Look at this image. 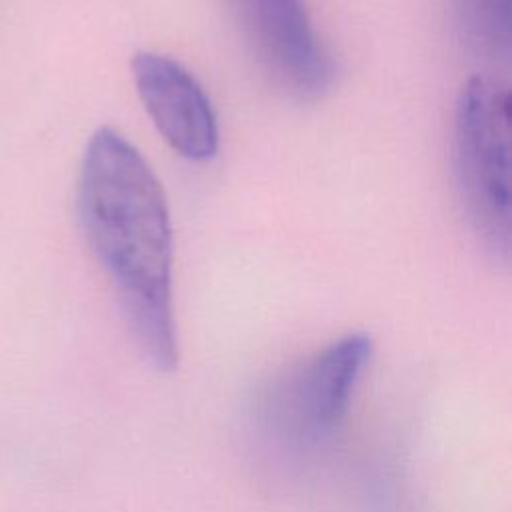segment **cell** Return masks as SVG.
<instances>
[{
  "label": "cell",
  "instance_id": "6da1fadb",
  "mask_svg": "<svg viewBox=\"0 0 512 512\" xmlns=\"http://www.w3.org/2000/svg\"><path fill=\"white\" fill-rule=\"evenodd\" d=\"M76 206L86 242L110 280L146 360L178 366L172 306V226L164 188L140 150L116 128H98L84 150Z\"/></svg>",
  "mask_w": 512,
  "mask_h": 512
},
{
  "label": "cell",
  "instance_id": "7a4b0ae2",
  "mask_svg": "<svg viewBox=\"0 0 512 512\" xmlns=\"http://www.w3.org/2000/svg\"><path fill=\"white\" fill-rule=\"evenodd\" d=\"M510 90L474 76L462 88L452 128V166L464 214L494 258L510 256Z\"/></svg>",
  "mask_w": 512,
  "mask_h": 512
},
{
  "label": "cell",
  "instance_id": "3957f363",
  "mask_svg": "<svg viewBox=\"0 0 512 512\" xmlns=\"http://www.w3.org/2000/svg\"><path fill=\"white\" fill-rule=\"evenodd\" d=\"M370 356V336L350 332L296 362L264 388V424L290 444L324 440L344 418Z\"/></svg>",
  "mask_w": 512,
  "mask_h": 512
},
{
  "label": "cell",
  "instance_id": "277c9868",
  "mask_svg": "<svg viewBox=\"0 0 512 512\" xmlns=\"http://www.w3.org/2000/svg\"><path fill=\"white\" fill-rule=\"evenodd\" d=\"M260 74L282 96L314 102L334 84L336 64L304 0H222Z\"/></svg>",
  "mask_w": 512,
  "mask_h": 512
},
{
  "label": "cell",
  "instance_id": "5b68a950",
  "mask_svg": "<svg viewBox=\"0 0 512 512\" xmlns=\"http://www.w3.org/2000/svg\"><path fill=\"white\" fill-rule=\"evenodd\" d=\"M132 80L158 134L186 160L204 162L218 152V120L208 94L178 60L142 50L132 58Z\"/></svg>",
  "mask_w": 512,
  "mask_h": 512
},
{
  "label": "cell",
  "instance_id": "8992f818",
  "mask_svg": "<svg viewBox=\"0 0 512 512\" xmlns=\"http://www.w3.org/2000/svg\"><path fill=\"white\" fill-rule=\"evenodd\" d=\"M456 30L470 52L506 62L512 40V0H450Z\"/></svg>",
  "mask_w": 512,
  "mask_h": 512
}]
</instances>
